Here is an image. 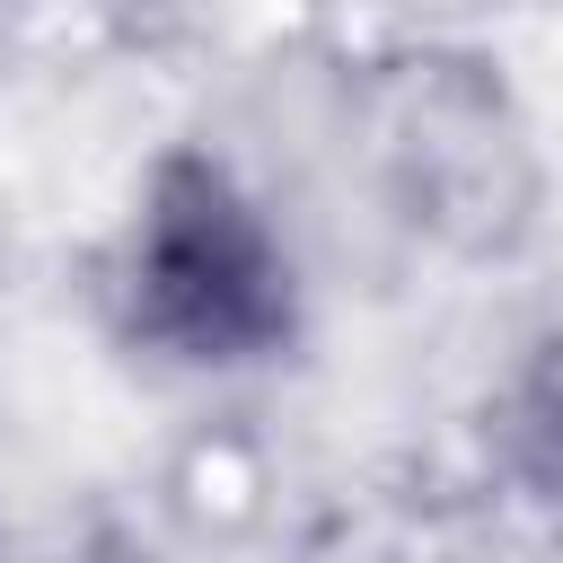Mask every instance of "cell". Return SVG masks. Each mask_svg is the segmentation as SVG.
Returning <instances> with one entry per match:
<instances>
[{
    "instance_id": "3957f363",
    "label": "cell",
    "mask_w": 563,
    "mask_h": 563,
    "mask_svg": "<svg viewBox=\"0 0 563 563\" xmlns=\"http://www.w3.org/2000/svg\"><path fill=\"white\" fill-rule=\"evenodd\" d=\"M53 563H158V554H150L141 537H123V528H88V537H79V545H62Z\"/></svg>"
},
{
    "instance_id": "6da1fadb",
    "label": "cell",
    "mask_w": 563,
    "mask_h": 563,
    "mask_svg": "<svg viewBox=\"0 0 563 563\" xmlns=\"http://www.w3.org/2000/svg\"><path fill=\"white\" fill-rule=\"evenodd\" d=\"M114 317L141 352L220 378L299 343V255L220 150L176 141L150 158L114 246Z\"/></svg>"
},
{
    "instance_id": "7a4b0ae2",
    "label": "cell",
    "mask_w": 563,
    "mask_h": 563,
    "mask_svg": "<svg viewBox=\"0 0 563 563\" xmlns=\"http://www.w3.org/2000/svg\"><path fill=\"white\" fill-rule=\"evenodd\" d=\"M387 150H396L413 202H431V220H493V211H519V194H528V150H519L510 97H501L493 62H475V53L396 62Z\"/></svg>"
}]
</instances>
